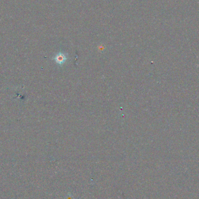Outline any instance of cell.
Here are the masks:
<instances>
[{
    "instance_id": "obj_1",
    "label": "cell",
    "mask_w": 199,
    "mask_h": 199,
    "mask_svg": "<svg viewBox=\"0 0 199 199\" xmlns=\"http://www.w3.org/2000/svg\"><path fill=\"white\" fill-rule=\"evenodd\" d=\"M54 60H55V62H57L58 64L62 65L66 61L67 57H66V55L65 54L60 52V53H58L56 55V56L54 58Z\"/></svg>"
}]
</instances>
